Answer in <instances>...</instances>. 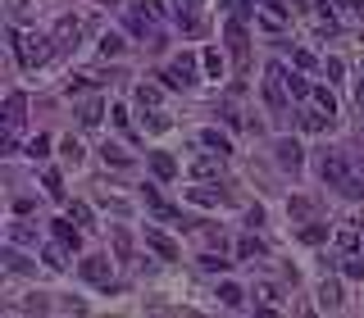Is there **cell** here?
Here are the masks:
<instances>
[{
    "label": "cell",
    "instance_id": "obj_1",
    "mask_svg": "<svg viewBox=\"0 0 364 318\" xmlns=\"http://www.w3.org/2000/svg\"><path fill=\"white\" fill-rule=\"evenodd\" d=\"M319 177L328 182V187H337L346 200H364V182L351 173V159H346L342 150H328L323 155V164H319Z\"/></svg>",
    "mask_w": 364,
    "mask_h": 318
},
{
    "label": "cell",
    "instance_id": "obj_2",
    "mask_svg": "<svg viewBox=\"0 0 364 318\" xmlns=\"http://www.w3.org/2000/svg\"><path fill=\"white\" fill-rule=\"evenodd\" d=\"M10 46H14V55H19L23 68H37V64H46V59H50V50H55V37H41V32L23 37L19 28H10Z\"/></svg>",
    "mask_w": 364,
    "mask_h": 318
},
{
    "label": "cell",
    "instance_id": "obj_3",
    "mask_svg": "<svg viewBox=\"0 0 364 318\" xmlns=\"http://www.w3.org/2000/svg\"><path fill=\"white\" fill-rule=\"evenodd\" d=\"M23 114H28V96L23 91H10L5 96V150H19V128H23Z\"/></svg>",
    "mask_w": 364,
    "mask_h": 318
},
{
    "label": "cell",
    "instance_id": "obj_4",
    "mask_svg": "<svg viewBox=\"0 0 364 318\" xmlns=\"http://www.w3.org/2000/svg\"><path fill=\"white\" fill-rule=\"evenodd\" d=\"M265 100H269V110H287V64H269L265 68Z\"/></svg>",
    "mask_w": 364,
    "mask_h": 318
},
{
    "label": "cell",
    "instance_id": "obj_5",
    "mask_svg": "<svg viewBox=\"0 0 364 318\" xmlns=\"http://www.w3.org/2000/svg\"><path fill=\"white\" fill-rule=\"evenodd\" d=\"M182 196H187L191 205H200V209H219V205H228V200H232L219 182H196V187H187Z\"/></svg>",
    "mask_w": 364,
    "mask_h": 318
},
{
    "label": "cell",
    "instance_id": "obj_6",
    "mask_svg": "<svg viewBox=\"0 0 364 318\" xmlns=\"http://www.w3.org/2000/svg\"><path fill=\"white\" fill-rule=\"evenodd\" d=\"M77 273H82V282H91V286H110L114 282V264L105 259V255H91V259L77 264Z\"/></svg>",
    "mask_w": 364,
    "mask_h": 318
},
{
    "label": "cell",
    "instance_id": "obj_7",
    "mask_svg": "<svg viewBox=\"0 0 364 318\" xmlns=\"http://www.w3.org/2000/svg\"><path fill=\"white\" fill-rule=\"evenodd\" d=\"M164 82H169V87H191V82H196V55H191V50H182V55L169 64Z\"/></svg>",
    "mask_w": 364,
    "mask_h": 318
},
{
    "label": "cell",
    "instance_id": "obj_8",
    "mask_svg": "<svg viewBox=\"0 0 364 318\" xmlns=\"http://www.w3.org/2000/svg\"><path fill=\"white\" fill-rule=\"evenodd\" d=\"M274 155H278V164H282V168H291V173H296V168L305 164V150H300V146L291 141V137H278V141H274Z\"/></svg>",
    "mask_w": 364,
    "mask_h": 318
},
{
    "label": "cell",
    "instance_id": "obj_9",
    "mask_svg": "<svg viewBox=\"0 0 364 318\" xmlns=\"http://www.w3.org/2000/svg\"><path fill=\"white\" fill-rule=\"evenodd\" d=\"M223 159H228V155H196V159H191V168H187V173L191 177H196V182H205V177H214V173H219V168H223Z\"/></svg>",
    "mask_w": 364,
    "mask_h": 318
},
{
    "label": "cell",
    "instance_id": "obj_10",
    "mask_svg": "<svg viewBox=\"0 0 364 318\" xmlns=\"http://www.w3.org/2000/svg\"><path fill=\"white\" fill-rule=\"evenodd\" d=\"M146 246H151V250L160 255L164 264H173V259H178V246H173V237H164L160 228H146Z\"/></svg>",
    "mask_w": 364,
    "mask_h": 318
},
{
    "label": "cell",
    "instance_id": "obj_11",
    "mask_svg": "<svg viewBox=\"0 0 364 318\" xmlns=\"http://www.w3.org/2000/svg\"><path fill=\"white\" fill-rule=\"evenodd\" d=\"M50 228H55V241L64 246V250H82V232L73 228V219H68V214H64V219H55Z\"/></svg>",
    "mask_w": 364,
    "mask_h": 318
},
{
    "label": "cell",
    "instance_id": "obj_12",
    "mask_svg": "<svg viewBox=\"0 0 364 318\" xmlns=\"http://www.w3.org/2000/svg\"><path fill=\"white\" fill-rule=\"evenodd\" d=\"M223 37H228L232 55L242 59V55H246V19H237V14H232V19H228V28H223Z\"/></svg>",
    "mask_w": 364,
    "mask_h": 318
},
{
    "label": "cell",
    "instance_id": "obj_13",
    "mask_svg": "<svg viewBox=\"0 0 364 318\" xmlns=\"http://www.w3.org/2000/svg\"><path fill=\"white\" fill-rule=\"evenodd\" d=\"M151 173L160 177V182H169V177H178V159L169 150H151Z\"/></svg>",
    "mask_w": 364,
    "mask_h": 318
},
{
    "label": "cell",
    "instance_id": "obj_14",
    "mask_svg": "<svg viewBox=\"0 0 364 318\" xmlns=\"http://www.w3.org/2000/svg\"><path fill=\"white\" fill-rule=\"evenodd\" d=\"M0 264H5L10 273H32V259L14 250V241H5V246H0Z\"/></svg>",
    "mask_w": 364,
    "mask_h": 318
},
{
    "label": "cell",
    "instance_id": "obj_15",
    "mask_svg": "<svg viewBox=\"0 0 364 318\" xmlns=\"http://www.w3.org/2000/svg\"><path fill=\"white\" fill-rule=\"evenodd\" d=\"M77 32H82V23H77L73 14H64V19L55 23V50H64L68 41H77Z\"/></svg>",
    "mask_w": 364,
    "mask_h": 318
},
{
    "label": "cell",
    "instance_id": "obj_16",
    "mask_svg": "<svg viewBox=\"0 0 364 318\" xmlns=\"http://www.w3.org/2000/svg\"><path fill=\"white\" fill-rule=\"evenodd\" d=\"M200 146H205V150H214V155H232V141L223 137L219 128H200Z\"/></svg>",
    "mask_w": 364,
    "mask_h": 318
},
{
    "label": "cell",
    "instance_id": "obj_17",
    "mask_svg": "<svg viewBox=\"0 0 364 318\" xmlns=\"http://www.w3.org/2000/svg\"><path fill=\"white\" fill-rule=\"evenodd\" d=\"M142 191H146V205H151V209H155V214H160V219H173V214H178V209H173V205H169V200H164V196H160V187H155V182H146V187H142Z\"/></svg>",
    "mask_w": 364,
    "mask_h": 318
},
{
    "label": "cell",
    "instance_id": "obj_18",
    "mask_svg": "<svg viewBox=\"0 0 364 318\" xmlns=\"http://www.w3.org/2000/svg\"><path fill=\"white\" fill-rule=\"evenodd\" d=\"M309 100H314V110H323L328 119H337V96H332V87H309Z\"/></svg>",
    "mask_w": 364,
    "mask_h": 318
},
{
    "label": "cell",
    "instance_id": "obj_19",
    "mask_svg": "<svg viewBox=\"0 0 364 318\" xmlns=\"http://www.w3.org/2000/svg\"><path fill=\"white\" fill-rule=\"evenodd\" d=\"M100 119H105V105H100V100H87V105L77 110V123H82V128H100Z\"/></svg>",
    "mask_w": 364,
    "mask_h": 318
},
{
    "label": "cell",
    "instance_id": "obj_20",
    "mask_svg": "<svg viewBox=\"0 0 364 318\" xmlns=\"http://www.w3.org/2000/svg\"><path fill=\"white\" fill-rule=\"evenodd\" d=\"M5 241L14 246H37V228H28V223H10V237Z\"/></svg>",
    "mask_w": 364,
    "mask_h": 318
},
{
    "label": "cell",
    "instance_id": "obj_21",
    "mask_svg": "<svg viewBox=\"0 0 364 318\" xmlns=\"http://www.w3.org/2000/svg\"><path fill=\"white\" fill-rule=\"evenodd\" d=\"M342 305V286L337 282H319V309H337Z\"/></svg>",
    "mask_w": 364,
    "mask_h": 318
},
{
    "label": "cell",
    "instance_id": "obj_22",
    "mask_svg": "<svg viewBox=\"0 0 364 318\" xmlns=\"http://www.w3.org/2000/svg\"><path fill=\"white\" fill-rule=\"evenodd\" d=\"M328 114H323V110H305V114H300V132H323V128H328Z\"/></svg>",
    "mask_w": 364,
    "mask_h": 318
},
{
    "label": "cell",
    "instance_id": "obj_23",
    "mask_svg": "<svg viewBox=\"0 0 364 318\" xmlns=\"http://www.w3.org/2000/svg\"><path fill=\"white\" fill-rule=\"evenodd\" d=\"M123 50H128V46H123L119 32H105V37H100V55H105V59H119Z\"/></svg>",
    "mask_w": 364,
    "mask_h": 318
},
{
    "label": "cell",
    "instance_id": "obj_24",
    "mask_svg": "<svg viewBox=\"0 0 364 318\" xmlns=\"http://www.w3.org/2000/svg\"><path fill=\"white\" fill-rule=\"evenodd\" d=\"M160 87H151V82H142V87H137V105H142V110H160Z\"/></svg>",
    "mask_w": 364,
    "mask_h": 318
},
{
    "label": "cell",
    "instance_id": "obj_25",
    "mask_svg": "<svg viewBox=\"0 0 364 318\" xmlns=\"http://www.w3.org/2000/svg\"><path fill=\"white\" fill-rule=\"evenodd\" d=\"M219 305L237 309V305H242V286H237V282H219Z\"/></svg>",
    "mask_w": 364,
    "mask_h": 318
},
{
    "label": "cell",
    "instance_id": "obj_26",
    "mask_svg": "<svg viewBox=\"0 0 364 318\" xmlns=\"http://www.w3.org/2000/svg\"><path fill=\"white\" fill-rule=\"evenodd\" d=\"M200 68H205V77L219 82V77H223V55H219V50H205V55H200Z\"/></svg>",
    "mask_w": 364,
    "mask_h": 318
},
{
    "label": "cell",
    "instance_id": "obj_27",
    "mask_svg": "<svg viewBox=\"0 0 364 318\" xmlns=\"http://www.w3.org/2000/svg\"><path fill=\"white\" fill-rule=\"evenodd\" d=\"M196 268H200V273H228V259H223V255H200V259H196Z\"/></svg>",
    "mask_w": 364,
    "mask_h": 318
},
{
    "label": "cell",
    "instance_id": "obj_28",
    "mask_svg": "<svg viewBox=\"0 0 364 318\" xmlns=\"http://www.w3.org/2000/svg\"><path fill=\"white\" fill-rule=\"evenodd\" d=\"M300 241L305 246H323L328 241V228H323V223H305V228H300Z\"/></svg>",
    "mask_w": 364,
    "mask_h": 318
},
{
    "label": "cell",
    "instance_id": "obj_29",
    "mask_svg": "<svg viewBox=\"0 0 364 318\" xmlns=\"http://www.w3.org/2000/svg\"><path fill=\"white\" fill-rule=\"evenodd\" d=\"M360 223H342V228H337V246H342V250H355V246H360Z\"/></svg>",
    "mask_w": 364,
    "mask_h": 318
},
{
    "label": "cell",
    "instance_id": "obj_30",
    "mask_svg": "<svg viewBox=\"0 0 364 318\" xmlns=\"http://www.w3.org/2000/svg\"><path fill=\"white\" fill-rule=\"evenodd\" d=\"M255 255H265V241L260 237H242L237 241V259H255Z\"/></svg>",
    "mask_w": 364,
    "mask_h": 318
},
{
    "label": "cell",
    "instance_id": "obj_31",
    "mask_svg": "<svg viewBox=\"0 0 364 318\" xmlns=\"http://www.w3.org/2000/svg\"><path fill=\"white\" fill-rule=\"evenodd\" d=\"M100 155H105V164H114V168H128V164H133V155L123 150V146H105Z\"/></svg>",
    "mask_w": 364,
    "mask_h": 318
},
{
    "label": "cell",
    "instance_id": "obj_32",
    "mask_svg": "<svg viewBox=\"0 0 364 318\" xmlns=\"http://www.w3.org/2000/svg\"><path fill=\"white\" fill-rule=\"evenodd\" d=\"M287 91H291V100H305L309 96V82H305L300 68H296V73H287Z\"/></svg>",
    "mask_w": 364,
    "mask_h": 318
},
{
    "label": "cell",
    "instance_id": "obj_33",
    "mask_svg": "<svg viewBox=\"0 0 364 318\" xmlns=\"http://www.w3.org/2000/svg\"><path fill=\"white\" fill-rule=\"evenodd\" d=\"M178 28H182L187 37H200L205 32V19H200V14H178Z\"/></svg>",
    "mask_w": 364,
    "mask_h": 318
},
{
    "label": "cell",
    "instance_id": "obj_34",
    "mask_svg": "<svg viewBox=\"0 0 364 318\" xmlns=\"http://www.w3.org/2000/svg\"><path fill=\"white\" fill-rule=\"evenodd\" d=\"M41 182H46V191H50L55 200H64V177H59V168H46Z\"/></svg>",
    "mask_w": 364,
    "mask_h": 318
},
{
    "label": "cell",
    "instance_id": "obj_35",
    "mask_svg": "<svg viewBox=\"0 0 364 318\" xmlns=\"http://www.w3.org/2000/svg\"><path fill=\"white\" fill-rule=\"evenodd\" d=\"M68 219H73L77 228H91V205H82V200H73V205H68Z\"/></svg>",
    "mask_w": 364,
    "mask_h": 318
},
{
    "label": "cell",
    "instance_id": "obj_36",
    "mask_svg": "<svg viewBox=\"0 0 364 318\" xmlns=\"http://www.w3.org/2000/svg\"><path fill=\"white\" fill-rule=\"evenodd\" d=\"M41 259H46V268H55V273H59V268H64V246H46V250H41Z\"/></svg>",
    "mask_w": 364,
    "mask_h": 318
},
{
    "label": "cell",
    "instance_id": "obj_37",
    "mask_svg": "<svg viewBox=\"0 0 364 318\" xmlns=\"http://www.w3.org/2000/svg\"><path fill=\"white\" fill-rule=\"evenodd\" d=\"M291 68H300V73H314V68H319V59L309 55V50H291Z\"/></svg>",
    "mask_w": 364,
    "mask_h": 318
},
{
    "label": "cell",
    "instance_id": "obj_38",
    "mask_svg": "<svg viewBox=\"0 0 364 318\" xmlns=\"http://www.w3.org/2000/svg\"><path fill=\"white\" fill-rule=\"evenodd\" d=\"M342 273L355 277V282H364V259H360V255H346V259H342Z\"/></svg>",
    "mask_w": 364,
    "mask_h": 318
},
{
    "label": "cell",
    "instance_id": "obj_39",
    "mask_svg": "<svg viewBox=\"0 0 364 318\" xmlns=\"http://www.w3.org/2000/svg\"><path fill=\"white\" fill-rule=\"evenodd\" d=\"M114 255H119V259H128V255H133V237H128L123 228H114Z\"/></svg>",
    "mask_w": 364,
    "mask_h": 318
},
{
    "label": "cell",
    "instance_id": "obj_40",
    "mask_svg": "<svg viewBox=\"0 0 364 318\" xmlns=\"http://www.w3.org/2000/svg\"><path fill=\"white\" fill-rule=\"evenodd\" d=\"M10 14H14V23H32V5L28 0H10Z\"/></svg>",
    "mask_w": 364,
    "mask_h": 318
},
{
    "label": "cell",
    "instance_id": "obj_41",
    "mask_svg": "<svg viewBox=\"0 0 364 318\" xmlns=\"http://www.w3.org/2000/svg\"><path fill=\"white\" fill-rule=\"evenodd\" d=\"M146 128H151V132H169V114L151 110V114H146Z\"/></svg>",
    "mask_w": 364,
    "mask_h": 318
},
{
    "label": "cell",
    "instance_id": "obj_42",
    "mask_svg": "<svg viewBox=\"0 0 364 318\" xmlns=\"http://www.w3.org/2000/svg\"><path fill=\"white\" fill-rule=\"evenodd\" d=\"M46 150H50V137H32V141H28V155H32V159H41Z\"/></svg>",
    "mask_w": 364,
    "mask_h": 318
},
{
    "label": "cell",
    "instance_id": "obj_43",
    "mask_svg": "<svg viewBox=\"0 0 364 318\" xmlns=\"http://www.w3.org/2000/svg\"><path fill=\"white\" fill-rule=\"evenodd\" d=\"M323 73L332 77V82H342V73H346V64L342 59H323Z\"/></svg>",
    "mask_w": 364,
    "mask_h": 318
},
{
    "label": "cell",
    "instance_id": "obj_44",
    "mask_svg": "<svg viewBox=\"0 0 364 318\" xmlns=\"http://www.w3.org/2000/svg\"><path fill=\"white\" fill-rule=\"evenodd\" d=\"M64 159H68V164H82V146H77L73 137L64 141Z\"/></svg>",
    "mask_w": 364,
    "mask_h": 318
},
{
    "label": "cell",
    "instance_id": "obj_45",
    "mask_svg": "<svg viewBox=\"0 0 364 318\" xmlns=\"http://www.w3.org/2000/svg\"><path fill=\"white\" fill-rule=\"evenodd\" d=\"M291 214H296V219H309V214H314V205H309V200H291Z\"/></svg>",
    "mask_w": 364,
    "mask_h": 318
},
{
    "label": "cell",
    "instance_id": "obj_46",
    "mask_svg": "<svg viewBox=\"0 0 364 318\" xmlns=\"http://www.w3.org/2000/svg\"><path fill=\"white\" fill-rule=\"evenodd\" d=\"M173 5H178V14H196L205 0H173Z\"/></svg>",
    "mask_w": 364,
    "mask_h": 318
},
{
    "label": "cell",
    "instance_id": "obj_47",
    "mask_svg": "<svg viewBox=\"0 0 364 318\" xmlns=\"http://www.w3.org/2000/svg\"><path fill=\"white\" fill-rule=\"evenodd\" d=\"M246 223H251V228H260V223H265V209L251 205V209H246Z\"/></svg>",
    "mask_w": 364,
    "mask_h": 318
},
{
    "label": "cell",
    "instance_id": "obj_48",
    "mask_svg": "<svg viewBox=\"0 0 364 318\" xmlns=\"http://www.w3.org/2000/svg\"><path fill=\"white\" fill-rule=\"evenodd\" d=\"M91 87V77H68V96H73V91H87Z\"/></svg>",
    "mask_w": 364,
    "mask_h": 318
},
{
    "label": "cell",
    "instance_id": "obj_49",
    "mask_svg": "<svg viewBox=\"0 0 364 318\" xmlns=\"http://www.w3.org/2000/svg\"><path fill=\"white\" fill-rule=\"evenodd\" d=\"M342 5H346V10L355 14V19H364V0H342Z\"/></svg>",
    "mask_w": 364,
    "mask_h": 318
},
{
    "label": "cell",
    "instance_id": "obj_50",
    "mask_svg": "<svg viewBox=\"0 0 364 318\" xmlns=\"http://www.w3.org/2000/svg\"><path fill=\"white\" fill-rule=\"evenodd\" d=\"M355 105L364 110V77H360V87H355Z\"/></svg>",
    "mask_w": 364,
    "mask_h": 318
},
{
    "label": "cell",
    "instance_id": "obj_51",
    "mask_svg": "<svg viewBox=\"0 0 364 318\" xmlns=\"http://www.w3.org/2000/svg\"><path fill=\"white\" fill-rule=\"evenodd\" d=\"M219 5H237V0H219Z\"/></svg>",
    "mask_w": 364,
    "mask_h": 318
},
{
    "label": "cell",
    "instance_id": "obj_52",
    "mask_svg": "<svg viewBox=\"0 0 364 318\" xmlns=\"http://www.w3.org/2000/svg\"><path fill=\"white\" fill-rule=\"evenodd\" d=\"M100 5H114V0H100Z\"/></svg>",
    "mask_w": 364,
    "mask_h": 318
},
{
    "label": "cell",
    "instance_id": "obj_53",
    "mask_svg": "<svg viewBox=\"0 0 364 318\" xmlns=\"http://www.w3.org/2000/svg\"><path fill=\"white\" fill-rule=\"evenodd\" d=\"M360 77H364V68H360Z\"/></svg>",
    "mask_w": 364,
    "mask_h": 318
}]
</instances>
